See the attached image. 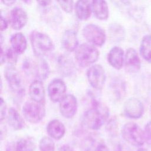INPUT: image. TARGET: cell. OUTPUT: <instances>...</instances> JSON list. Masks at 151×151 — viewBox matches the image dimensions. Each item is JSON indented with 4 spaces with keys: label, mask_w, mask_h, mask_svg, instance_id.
<instances>
[{
    "label": "cell",
    "mask_w": 151,
    "mask_h": 151,
    "mask_svg": "<svg viewBox=\"0 0 151 151\" xmlns=\"http://www.w3.org/2000/svg\"><path fill=\"white\" fill-rule=\"evenodd\" d=\"M113 4H115L119 8L122 9L127 6L130 4V0H111Z\"/></svg>",
    "instance_id": "obj_32"
},
{
    "label": "cell",
    "mask_w": 151,
    "mask_h": 151,
    "mask_svg": "<svg viewBox=\"0 0 151 151\" xmlns=\"http://www.w3.org/2000/svg\"><path fill=\"white\" fill-rule=\"evenodd\" d=\"M66 90V85L61 79H54L48 86V95L53 102L60 101L65 96Z\"/></svg>",
    "instance_id": "obj_12"
},
{
    "label": "cell",
    "mask_w": 151,
    "mask_h": 151,
    "mask_svg": "<svg viewBox=\"0 0 151 151\" xmlns=\"http://www.w3.org/2000/svg\"><path fill=\"white\" fill-rule=\"evenodd\" d=\"M144 136L146 143L151 147V121L149 122L145 127Z\"/></svg>",
    "instance_id": "obj_30"
},
{
    "label": "cell",
    "mask_w": 151,
    "mask_h": 151,
    "mask_svg": "<svg viewBox=\"0 0 151 151\" xmlns=\"http://www.w3.org/2000/svg\"><path fill=\"white\" fill-rule=\"evenodd\" d=\"M82 34L88 42L98 47L102 46L106 40L105 31L100 26L93 24L86 25L83 29Z\"/></svg>",
    "instance_id": "obj_7"
},
{
    "label": "cell",
    "mask_w": 151,
    "mask_h": 151,
    "mask_svg": "<svg viewBox=\"0 0 151 151\" xmlns=\"http://www.w3.org/2000/svg\"><path fill=\"white\" fill-rule=\"evenodd\" d=\"M109 64L116 70L122 68L124 61V51L120 47H114L109 51L107 55Z\"/></svg>",
    "instance_id": "obj_15"
},
{
    "label": "cell",
    "mask_w": 151,
    "mask_h": 151,
    "mask_svg": "<svg viewBox=\"0 0 151 151\" xmlns=\"http://www.w3.org/2000/svg\"><path fill=\"white\" fill-rule=\"evenodd\" d=\"M22 68L25 73L28 76H32L35 80H44L50 74V67L47 61L42 57H37L35 60L28 58L24 60Z\"/></svg>",
    "instance_id": "obj_2"
},
{
    "label": "cell",
    "mask_w": 151,
    "mask_h": 151,
    "mask_svg": "<svg viewBox=\"0 0 151 151\" xmlns=\"http://www.w3.org/2000/svg\"><path fill=\"white\" fill-rule=\"evenodd\" d=\"M92 10L96 17L99 20H106L109 15V7L105 0H93Z\"/></svg>",
    "instance_id": "obj_22"
},
{
    "label": "cell",
    "mask_w": 151,
    "mask_h": 151,
    "mask_svg": "<svg viewBox=\"0 0 151 151\" xmlns=\"http://www.w3.org/2000/svg\"><path fill=\"white\" fill-rule=\"evenodd\" d=\"M137 151H149L148 150H147L146 149H144V148H140Z\"/></svg>",
    "instance_id": "obj_39"
},
{
    "label": "cell",
    "mask_w": 151,
    "mask_h": 151,
    "mask_svg": "<svg viewBox=\"0 0 151 151\" xmlns=\"http://www.w3.org/2000/svg\"><path fill=\"white\" fill-rule=\"evenodd\" d=\"M140 53L146 61L151 63V34L143 37L140 45Z\"/></svg>",
    "instance_id": "obj_25"
},
{
    "label": "cell",
    "mask_w": 151,
    "mask_h": 151,
    "mask_svg": "<svg viewBox=\"0 0 151 151\" xmlns=\"http://www.w3.org/2000/svg\"><path fill=\"white\" fill-rule=\"evenodd\" d=\"M58 151H74V149L68 145L62 146L58 150Z\"/></svg>",
    "instance_id": "obj_36"
},
{
    "label": "cell",
    "mask_w": 151,
    "mask_h": 151,
    "mask_svg": "<svg viewBox=\"0 0 151 151\" xmlns=\"http://www.w3.org/2000/svg\"><path fill=\"white\" fill-rule=\"evenodd\" d=\"M7 122L14 130H21L24 126V122L18 111L13 107H10L7 112Z\"/></svg>",
    "instance_id": "obj_24"
},
{
    "label": "cell",
    "mask_w": 151,
    "mask_h": 151,
    "mask_svg": "<svg viewBox=\"0 0 151 151\" xmlns=\"http://www.w3.org/2000/svg\"><path fill=\"white\" fill-rule=\"evenodd\" d=\"M124 64L126 70L130 73L137 72L140 68V60L137 51L133 48H129L124 54Z\"/></svg>",
    "instance_id": "obj_14"
},
{
    "label": "cell",
    "mask_w": 151,
    "mask_h": 151,
    "mask_svg": "<svg viewBox=\"0 0 151 151\" xmlns=\"http://www.w3.org/2000/svg\"><path fill=\"white\" fill-rule=\"evenodd\" d=\"M7 107L6 103L5 101L1 97V104H0V117L1 121L2 122L4 119L6 117V115H7Z\"/></svg>",
    "instance_id": "obj_31"
},
{
    "label": "cell",
    "mask_w": 151,
    "mask_h": 151,
    "mask_svg": "<svg viewBox=\"0 0 151 151\" xmlns=\"http://www.w3.org/2000/svg\"><path fill=\"white\" fill-rule=\"evenodd\" d=\"M121 133L124 140L132 146L139 147L145 142L144 131L135 123L129 122L124 124Z\"/></svg>",
    "instance_id": "obj_5"
},
{
    "label": "cell",
    "mask_w": 151,
    "mask_h": 151,
    "mask_svg": "<svg viewBox=\"0 0 151 151\" xmlns=\"http://www.w3.org/2000/svg\"><path fill=\"white\" fill-rule=\"evenodd\" d=\"M29 94L31 99L40 103H44L45 89L42 81L34 80L29 87Z\"/></svg>",
    "instance_id": "obj_18"
},
{
    "label": "cell",
    "mask_w": 151,
    "mask_h": 151,
    "mask_svg": "<svg viewBox=\"0 0 151 151\" xmlns=\"http://www.w3.org/2000/svg\"><path fill=\"white\" fill-rule=\"evenodd\" d=\"M61 9L67 13H71L73 9L74 0H57Z\"/></svg>",
    "instance_id": "obj_29"
},
{
    "label": "cell",
    "mask_w": 151,
    "mask_h": 151,
    "mask_svg": "<svg viewBox=\"0 0 151 151\" xmlns=\"http://www.w3.org/2000/svg\"><path fill=\"white\" fill-rule=\"evenodd\" d=\"M123 111L127 117L137 119L142 116L144 112V106L139 99L131 97L125 101Z\"/></svg>",
    "instance_id": "obj_11"
},
{
    "label": "cell",
    "mask_w": 151,
    "mask_h": 151,
    "mask_svg": "<svg viewBox=\"0 0 151 151\" xmlns=\"http://www.w3.org/2000/svg\"><path fill=\"white\" fill-rule=\"evenodd\" d=\"M40 151H55V143L51 137L44 136L39 142Z\"/></svg>",
    "instance_id": "obj_28"
},
{
    "label": "cell",
    "mask_w": 151,
    "mask_h": 151,
    "mask_svg": "<svg viewBox=\"0 0 151 151\" xmlns=\"http://www.w3.org/2000/svg\"><path fill=\"white\" fill-rule=\"evenodd\" d=\"M46 128L50 137L55 140L61 139L65 133V127L64 124L57 119L50 121Z\"/></svg>",
    "instance_id": "obj_20"
},
{
    "label": "cell",
    "mask_w": 151,
    "mask_h": 151,
    "mask_svg": "<svg viewBox=\"0 0 151 151\" xmlns=\"http://www.w3.org/2000/svg\"><path fill=\"white\" fill-rule=\"evenodd\" d=\"M36 147L35 139L31 136H25L19 139L15 143L7 147L9 151H34Z\"/></svg>",
    "instance_id": "obj_16"
},
{
    "label": "cell",
    "mask_w": 151,
    "mask_h": 151,
    "mask_svg": "<svg viewBox=\"0 0 151 151\" xmlns=\"http://www.w3.org/2000/svg\"><path fill=\"white\" fill-rule=\"evenodd\" d=\"M94 151H109V150L105 145L99 144L96 146Z\"/></svg>",
    "instance_id": "obj_34"
},
{
    "label": "cell",
    "mask_w": 151,
    "mask_h": 151,
    "mask_svg": "<svg viewBox=\"0 0 151 151\" xmlns=\"http://www.w3.org/2000/svg\"><path fill=\"white\" fill-rule=\"evenodd\" d=\"M4 76L12 92L19 96L24 94L25 88L22 77L14 65H8L6 67L4 70Z\"/></svg>",
    "instance_id": "obj_8"
},
{
    "label": "cell",
    "mask_w": 151,
    "mask_h": 151,
    "mask_svg": "<svg viewBox=\"0 0 151 151\" xmlns=\"http://www.w3.org/2000/svg\"><path fill=\"white\" fill-rule=\"evenodd\" d=\"M21 1L27 4H30L31 2V0H21Z\"/></svg>",
    "instance_id": "obj_38"
},
{
    "label": "cell",
    "mask_w": 151,
    "mask_h": 151,
    "mask_svg": "<svg viewBox=\"0 0 151 151\" xmlns=\"http://www.w3.org/2000/svg\"><path fill=\"white\" fill-rule=\"evenodd\" d=\"M74 51L77 63L83 67L92 65L99 57V50L91 44H82L78 45Z\"/></svg>",
    "instance_id": "obj_4"
},
{
    "label": "cell",
    "mask_w": 151,
    "mask_h": 151,
    "mask_svg": "<svg viewBox=\"0 0 151 151\" xmlns=\"http://www.w3.org/2000/svg\"><path fill=\"white\" fill-rule=\"evenodd\" d=\"M87 77L90 84L96 90H101L106 81V74L100 64L91 65L87 71Z\"/></svg>",
    "instance_id": "obj_9"
},
{
    "label": "cell",
    "mask_w": 151,
    "mask_h": 151,
    "mask_svg": "<svg viewBox=\"0 0 151 151\" xmlns=\"http://www.w3.org/2000/svg\"><path fill=\"white\" fill-rule=\"evenodd\" d=\"M11 48L18 54H22L25 52L27 47V41L25 35L21 32L15 33L10 39Z\"/></svg>",
    "instance_id": "obj_23"
},
{
    "label": "cell",
    "mask_w": 151,
    "mask_h": 151,
    "mask_svg": "<svg viewBox=\"0 0 151 151\" xmlns=\"http://www.w3.org/2000/svg\"><path fill=\"white\" fill-rule=\"evenodd\" d=\"M77 100L73 94H65L59 101L60 111L65 118L73 117L77 112Z\"/></svg>",
    "instance_id": "obj_10"
},
{
    "label": "cell",
    "mask_w": 151,
    "mask_h": 151,
    "mask_svg": "<svg viewBox=\"0 0 151 151\" xmlns=\"http://www.w3.org/2000/svg\"><path fill=\"white\" fill-rule=\"evenodd\" d=\"M92 5L89 0H78L75 5V12L77 17L82 21L88 19L91 14Z\"/></svg>",
    "instance_id": "obj_21"
},
{
    "label": "cell",
    "mask_w": 151,
    "mask_h": 151,
    "mask_svg": "<svg viewBox=\"0 0 151 151\" xmlns=\"http://www.w3.org/2000/svg\"><path fill=\"white\" fill-rule=\"evenodd\" d=\"M28 16L26 11L19 7L13 8L9 16V23L11 27L15 30L22 28L27 24Z\"/></svg>",
    "instance_id": "obj_13"
},
{
    "label": "cell",
    "mask_w": 151,
    "mask_h": 151,
    "mask_svg": "<svg viewBox=\"0 0 151 151\" xmlns=\"http://www.w3.org/2000/svg\"><path fill=\"white\" fill-rule=\"evenodd\" d=\"M109 116V109L103 104L95 101H93V107L83 113L82 121L86 127L91 130H99Z\"/></svg>",
    "instance_id": "obj_1"
},
{
    "label": "cell",
    "mask_w": 151,
    "mask_h": 151,
    "mask_svg": "<svg viewBox=\"0 0 151 151\" xmlns=\"http://www.w3.org/2000/svg\"><path fill=\"white\" fill-rule=\"evenodd\" d=\"M30 41L36 57H42L54 49V45L50 37L44 32L33 31L30 34Z\"/></svg>",
    "instance_id": "obj_3"
},
{
    "label": "cell",
    "mask_w": 151,
    "mask_h": 151,
    "mask_svg": "<svg viewBox=\"0 0 151 151\" xmlns=\"http://www.w3.org/2000/svg\"><path fill=\"white\" fill-rule=\"evenodd\" d=\"M58 67L61 74L71 77L76 71V66L71 58L68 55H61L58 59Z\"/></svg>",
    "instance_id": "obj_19"
},
{
    "label": "cell",
    "mask_w": 151,
    "mask_h": 151,
    "mask_svg": "<svg viewBox=\"0 0 151 151\" xmlns=\"http://www.w3.org/2000/svg\"><path fill=\"white\" fill-rule=\"evenodd\" d=\"M61 45L67 51L73 52L75 51L78 46L77 32L72 29L65 31L62 36Z\"/></svg>",
    "instance_id": "obj_17"
},
{
    "label": "cell",
    "mask_w": 151,
    "mask_h": 151,
    "mask_svg": "<svg viewBox=\"0 0 151 151\" xmlns=\"http://www.w3.org/2000/svg\"><path fill=\"white\" fill-rule=\"evenodd\" d=\"M37 1L41 6L45 7L51 4V0H37Z\"/></svg>",
    "instance_id": "obj_35"
},
{
    "label": "cell",
    "mask_w": 151,
    "mask_h": 151,
    "mask_svg": "<svg viewBox=\"0 0 151 151\" xmlns=\"http://www.w3.org/2000/svg\"><path fill=\"white\" fill-rule=\"evenodd\" d=\"M18 54L12 48H9L4 50L1 48V64L6 62L9 65H14L18 59Z\"/></svg>",
    "instance_id": "obj_27"
},
{
    "label": "cell",
    "mask_w": 151,
    "mask_h": 151,
    "mask_svg": "<svg viewBox=\"0 0 151 151\" xmlns=\"http://www.w3.org/2000/svg\"><path fill=\"white\" fill-rule=\"evenodd\" d=\"M2 2L6 6H11L16 2V0H1Z\"/></svg>",
    "instance_id": "obj_37"
},
{
    "label": "cell",
    "mask_w": 151,
    "mask_h": 151,
    "mask_svg": "<svg viewBox=\"0 0 151 151\" xmlns=\"http://www.w3.org/2000/svg\"><path fill=\"white\" fill-rule=\"evenodd\" d=\"M22 111L25 120L31 123H39L45 113L44 103H38L32 100L24 103Z\"/></svg>",
    "instance_id": "obj_6"
},
{
    "label": "cell",
    "mask_w": 151,
    "mask_h": 151,
    "mask_svg": "<svg viewBox=\"0 0 151 151\" xmlns=\"http://www.w3.org/2000/svg\"><path fill=\"white\" fill-rule=\"evenodd\" d=\"M8 26V22L6 20L5 18H4L2 16L1 17V31H3L5 30Z\"/></svg>",
    "instance_id": "obj_33"
},
{
    "label": "cell",
    "mask_w": 151,
    "mask_h": 151,
    "mask_svg": "<svg viewBox=\"0 0 151 151\" xmlns=\"http://www.w3.org/2000/svg\"><path fill=\"white\" fill-rule=\"evenodd\" d=\"M110 40L113 42H120L124 40L125 30L123 26L119 24H112L109 28Z\"/></svg>",
    "instance_id": "obj_26"
}]
</instances>
